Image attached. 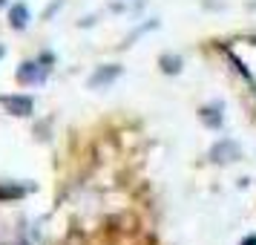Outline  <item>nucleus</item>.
<instances>
[{
  "instance_id": "1",
  "label": "nucleus",
  "mask_w": 256,
  "mask_h": 245,
  "mask_svg": "<svg viewBox=\"0 0 256 245\" xmlns=\"http://www.w3.org/2000/svg\"><path fill=\"white\" fill-rule=\"evenodd\" d=\"M3 104L9 107L14 116H26L29 107H32V101H29V98H3Z\"/></svg>"
},
{
  "instance_id": "2",
  "label": "nucleus",
  "mask_w": 256,
  "mask_h": 245,
  "mask_svg": "<svg viewBox=\"0 0 256 245\" xmlns=\"http://www.w3.org/2000/svg\"><path fill=\"white\" fill-rule=\"evenodd\" d=\"M26 21H29V12H26L24 6H14L12 9V26L20 29V26H26Z\"/></svg>"
},
{
  "instance_id": "3",
  "label": "nucleus",
  "mask_w": 256,
  "mask_h": 245,
  "mask_svg": "<svg viewBox=\"0 0 256 245\" xmlns=\"http://www.w3.org/2000/svg\"><path fill=\"white\" fill-rule=\"evenodd\" d=\"M118 72H121L118 67H110V70H104V72H98V75H92V81H90V84H92V87H95V84H104V81H110L112 75H118Z\"/></svg>"
},
{
  "instance_id": "4",
  "label": "nucleus",
  "mask_w": 256,
  "mask_h": 245,
  "mask_svg": "<svg viewBox=\"0 0 256 245\" xmlns=\"http://www.w3.org/2000/svg\"><path fill=\"white\" fill-rule=\"evenodd\" d=\"M162 67L167 72H178V58H162Z\"/></svg>"
}]
</instances>
